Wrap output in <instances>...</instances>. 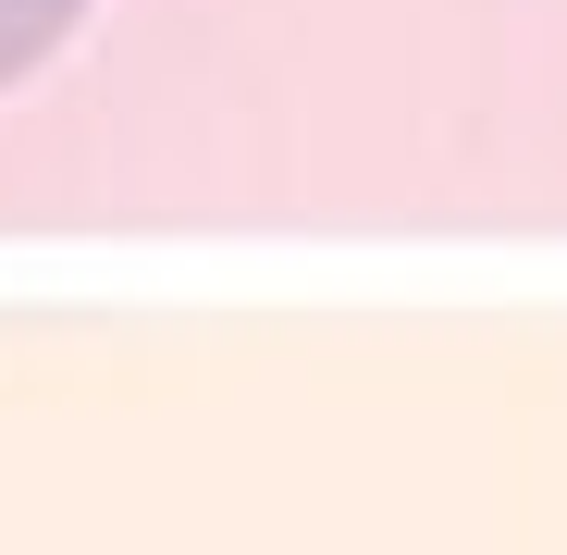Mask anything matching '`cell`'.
I'll return each instance as SVG.
<instances>
[{
	"instance_id": "6da1fadb",
	"label": "cell",
	"mask_w": 567,
	"mask_h": 555,
	"mask_svg": "<svg viewBox=\"0 0 567 555\" xmlns=\"http://www.w3.org/2000/svg\"><path fill=\"white\" fill-rule=\"evenodd\" d=\"M74 25H86V0H0V86H25Z\"/></svg>"
}]
</instances>
